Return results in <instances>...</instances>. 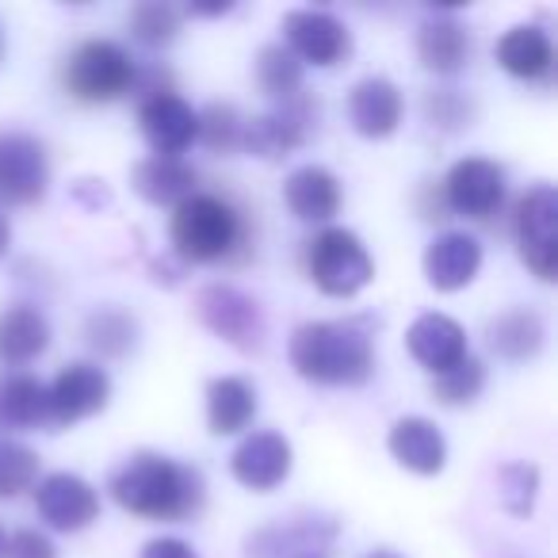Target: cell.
Returning a JSON list of instances; mask_svg holds the SVG:
<instances>
[{"instance_id": "cell-1", "label": "cell", "mask_w": 558, "mask_h": 558, "mask_svg": "<svg viewBox=\"0 0 558 558\" xmlns=\"http://www.w3.org/2000/svg\"><path fill=\"white\" fill-rule=\"evenodd\" d=\"M111 497L138 520H187L203 505V478L161 451H138L111 474Z\"/></svg>"}, {"instance_id": "cell-2", "label": "cell", "mask_w": 558, "mask_h": 558, "mask_svg": "<svg viewBox=\"0 0 558 558\" xmlns=\"http://www.w3.org/2000/svg\"><path fill=\"white\" fill-rule=\"evenodd\" d=\"M372 337L367 322H306L291 333V367L314 387H360L375 372Z\"/></svg>"}, {"instance_id": "cell-3", "label": "cell", "mask_w": 558, "mask_h": 558, "mask_svg": "<svg viewBox=\"0 0 558 558\" xmlns=\"http://www.w3.org/2000/svg\"><path fill=\"white\" fill-rule=\"evenodd\" d=\"M169 238L184 264H218L245 245V222L222 195L195 192L172 207Z\"/></svg>"}, {"instance_id": "cell-4", "label": "cell", "mask_w": 558, "mask_h": 558, "mask_svg": "<svg viewBox=\"0 0 558 558\" xmlns=\"http://www.w3.org/2000/svg\"><path fill=\"white\" fill-rule=\"evenodd\" d=\"M306 276L329 299H356L375 279L367 245L344 226H326L306 241Z\"/></svg>"}, {"instance_id": "cell-5", "label": "cell", "mask_w": 558, "mask_h": 558, "mask_svg": "<svg viewBox=\"0 0 558 558\" xmlns=\"http://www.w3.org/2000/svg\"><path fill=\"white\" fill-rule=\"evenodd\" d=\"M134 77H138L134 58L111 39L81 43L62 65V88L81 104L119 100L134 88Z\"/></svg>"}, {"instance_id": "cell-6", "label": "cell", "mask_w": 558, "mask_h": 558, "mask_svg": "<svg viewBox=\"0 0 558 558\" xmlns=\"http://www.w3.org/2000/svg\"><path fill=\"white\" fill-rule=\"evenodd\" d=\"M195 322L203 329H210L218 341L238 349L241 356H256L264 349V337H268L260 303L248 291L233 288V283H207L195 295Z\"/></svg>"}, {"instance_id": "cell-7", "label": "cell", "mask_w": 558, "mask_h": 558, "mask_svg": "<svg viewBox=\"0 0 558 558\" xmlns=\"http://www.w3.org/2000/svg\"><path fill=\"white\" fill-rule=\"evenodd\" d=\"M517 248L535 279L558 276V192L555 184H532L517 203Z\"/></svg>"}, {"instance_id": "cell-8", "label": "cell", "mask_w": 558, "mask_h": 558, "mask_svg": "<svg viewBox=\"0 0 558 558\" xmlns=\"http://www.w3.org/2000/svg\"><path fill=\"white\" fill-rule=\"evenodd\" d=\"M314 123H318V104H311L299 93L295 100H283L264 116L245 119L241 149L260 157V161H283L314 138Z\"/></svg>"}, {"instance_id": "cell-9", "label": "cell", "mask_w": 558, "mask_h": 558, "mask_svg": "<svg viewBox=\"0 0 558 558\" xmlns=\"http://www.w3.org/2000/svg\"><path fill=\"white\" fill-rule=\"evenodd\" d=\"M444 210L463 218H489L505 203V169L489 157H463L448 169L440 184Z\"/></svg>"}, {"instance_id": "cell-10", "label": "cell", "mask_w": 558, "mask_h": 558, "mask_svg": "<svg viewBox=\"0 0 558 558\" xmlns=\"http://www.w3.org/2000/svg\"><path fill=\"white\" fill-rule=\"evenodd\" d=\"M283 47L299 58L303 65H318V70H333L352 54V32L322 9H291L283 16Z\"/></svg>"}, {"instance_id": "cell-11", "label": "cell", "mask_w": 558, "mask_h": 558, "mask_svg": "<svg viewBox=\"0 0 558 558\" xmlns=\"http://www.w3.org/2000/svg\"><path fill=\"white\" fill-rule=\"evenodd\" d=\"M47 146L32 134H0V203L4 207H32L47 195Z\"/></svg>"}, {"instance_id": "cell-12", "label": "cell", "mask_w": 558, "mask_h": 558, "mask_svg": "<svg viewBox=\"0 0 558 558\" xmlns=\"http://www.w3.org/2000/svg\"><path fill=\"white\" fill-rule=\"evenodd\" d=\"M50 395V425L54 428H70L85 417H96V413L108 410L111 402V375L104 372L100 364H88V360H77V364H65L58 372V379L47 387Z\"/></svg>"}, {"instance_id": "cell-13", "label": "cell", "mask_w": 558, "mask_h": 558, "mask_svg": "<svg viewBox=\"0 0 558 558\" xmlns=\"http://www.w3.org/2000/svg\"><path fill=\"white\" fill-rule=\"evenodd\" d=\"M337 539V520L291 517L279 524L256 527L245 539V558H329Z\"/></svg>"}, {"instance_id": "cell-14", "label": "cell", "mask_w": 558, "mask_h": 558, "mask_svg": "<svg viewBox=\"0 0 558 558\" xmlns=\"http://www.w3.org/2000/svg\"><path fill=\"white\" fill-rule=\"evenodd\" d=\"M35 509L54 532H85L93 520H100V494L81 474L58 471L39 478L35 486Z\"/></svg>"}, {"instance_id": "cell-15", "label": "cell", "mask_w": 558, "mask_h": 558, "mask_svg": "<svg viewBox=\"0 0 558 558\" xmlns=\"http://www.w3.org/2000/svg\"><path fill=\"white\" fill-rule=\"evenodd\" d=\"M291 463H295V456H291L288 436L271 433V428L248 433L230 456L233 478L245 489H253V494H271L276 486H283L291 474Z\"/></svg>"}, {"instance_id": "cell-16", "label": "cell", "mask_w": 558, "mask_h": 558, "mask_svg": "<svg viewBox=\"0 0 558 558\" xmlns=\"http://www.w3.org/2000/svg\"><path fill=\"white\" fill-rule=\"evenodd\" d=\"M138 126H142V138L149 142V149L157 157H180L195 142L199 119H195V108L184 96L161 93L138 104Z\"/></svg>"}, {"instance_id": "cell-17", "label": "cell", "mask_w": 558, "mask_h": 558, "mask_svg": "<svg viewBox=\"0 0 558 558\" xmlns=\"http://www.w3.org/2000/svg\"><path fill=\"white\" fill-rule=\"evenodd\" d=\"M421 264H425L428 288L451 295V291H463L474 283V276H478V268H482V245H478V238L466 230L436 233V238L428 241L425 260Z\"/></svg>"}, {"instance_id": "cell-18", "label": "cell", "mask_w": 558, "mask_h": 558, "mask_svg": "<svg viewBox=\"0 0 558 558\" xmlns=\"http://www.w3.org/2000/svg\"><path fill=\"white\" fill-rule=\"evenodd\" d=\"M402 88L390 77H364L349 93V123L360 138H390L402 123Z\"/></svg>"}, {"instance_id": "cell-19", "label": "cell", "mask_w": 558, "mask_h": 558, "mask_svg": "<svg viewBox=\"0 0 558 558\" xmlns=\"http://www.w3.org/2000/svg\"><path fill=\"white\" fill-rule=\"evenodd\" d=\"M387 448L398 459V466L433 478L448 466V440L428 417H398L387 433Z\"/></svg>"}, {"instance_id": "cell-20", "label": "cell", "mask_w": 558, "mask_h": 558, "mask_svg": "<svg viewBox=\"0 0 558 558\" xmlns=\"http://www.w3.org/2000/svg\"><path fill=\"white\" fill-rule=\"evenodd\" d=\"M405 349L425 372L440 375L456 367L466 356V329L448 314H421L410 329H405Z\"/></svg>"}, {"instance_id": "cell-21", "label": "cell", "mask_w": 558, "mask_h": 558, "mask_svg": "<svg viewBox=\"0 0 558 558\" xmlns=\"http://www.w3.org/2000/svg\"><path fill=\"white\" fill-rule=\"evenodd\" d=\"M283 203L299 222H329L341 210V180L326 165H303L283 180Z\"/></svg>"}, {"instance_id": "cell-22", "label": "cell", "mask_w": 558, "mask_h": 558, "mask_svg": "<svg viewBox=\"0 0 558 558\" xmlns=\"http://www.w3.org/2000/svg\"><path fill=\"white\" fill-rule=\"evenodd\" d=\"M195 169L184 157H142L131 172V184L149 207H180L187 195H195Z\"/></svg>"}, {"instance_id": "cell-23", "label": "cell", "mask_w": 558, "mask_h": 558, "mask_svg": "<svg viewBox=\"0 0 558 558\" xmlns=\"http://www.w3.org/2000/svg\"><path fill=\"white\" fill-rule=\"evenodd\" d=\"M417 58L436 77H456L471 58V32L456 16H433L417 27Z\"/></svg>"}, {"instance_id": "cell-24", "label": "cell", "mask_w": 558, "mask_h": 558, "mask_svg": "<svg viewBox=\"0 0 558 558\" xmlns=\"http://www.w3.org/2000/svg\"><path fill=\"white\" fill-rule=\"evenodd\" d=\"M50 349V322L43 318L39 306L16 303L0 311V364L20 367L39 360Z\"/></svg>"}, {"instance_id": "cell-25", "label": "cell", "mask_w": 558, "mask_h": 558, "mask_svg": "<svg viewBox=\"0 0 558 558\" xmlns=\"http://www.w3.org/2000/svg\"><path fill=\"white\" fill-rule=\"evenodd\" d=\"M494 58L509 77L517 81H539L543 73H550L555 62V43L543 27L535 24H517L497 39Z\"/></svg>"}, {"instance_id": "cell-26", "label": "cell", "mask_w": 558, "mask_h": 558, "mask_svg": "<svg viewBox=\"0 0 558 558\" xmlns=\"http://www.w3.org/2000/svg\"><path fill=\"white\" fill-rule=\"evenodd\" d=\"M256 417V390L241 375H218L207 387V425L215 436H238Z\"/></svg>"}, {"instance_id": "cell-27", "label": "cell", "mask_w": 558, "mask_h": 558, "mask_svg": "<svg viewBox=\"0 0 558 558\" xmlns=\"http://www.w3.org/2000/svg\"><path fill=\"white\" fill-rule=\"evenodd\" d=\"M543 337H547L543 318L535 311H527V306H517V311L497 314V318L486 326L489 349H494L501 360H512V364H520V360H532L535 352L543 349Z\"/></svg>"}, {"instance_id": "cell-28", "label": "cell", "mask_w": 558, "mask_h": 558, "mask_svg": "<svg viewBox=\"0 0 558 558\" xmlns=\"http://www.w3.org/2000/svg\"><path fill=\"white\" fill-rule=\"evenodd\" d=\"M0 425L39 428L50 425V395L47 383L35 375H9L0 383Z\"/></svg>"}, {"instance_id": "cell-29", "label": "cell", "mask_w": 558, "mask_h": 558, "mask_svg": "<svg viewBox=\"0 0 558 558\" xmlns=\"http://www.w3.org/2000/svg\"><path fill=\"white\" fill-rule=\"evenodd\" d=\"M253 77H256V88H260L268 100H295L303 93V77H306V65L291 54L283 43H268L260 47L253 62Z\"/></svg>"}, {"instance_id": "cell-30", "label": "cell", "mask_w": 558, "mask_h": 558, "mask_svg": "<svg viewBox=\"0 0 558 558\" xmlns=\"http://www.w3.org/2000/svg\"><path fill=\"white\" fill-rule=\"evenodd\" d=\"M85 341H88V349L100 352L104 360H123L126 352L138 344V322H134L131 314L116 311V306H104V311L88 314Z\"/></svg>"}, {"instance_id": "cell-31", "label": "cell", "mask_w": 558, "mask_h": 558, "mask_svg": "<svg viewBox=\"0 0 558 558\" xmlns=\"http://www.w3.org/2000/svg\"><path fill=\"white\" fill-rule=\"evenodd\" d=\"M199 126H195V142L207 146L218 157L241 154V134H245V119L233 104H207L203 111H195Z\"/></svg>"}, {"instance_id": "cell-32", "label": "cell", "mask_w": 558, "mask_h": 558, "mask_svg": "<svg viewBox=\"0 0 558 558\" xmlns=\"http://www.w3.org/2000/svg\"><path fill=\"white\" fill-rule=\"evenodd\" d=\"M126 27H131L134 43H142L149 50H161L177 39L180 9H172L165 0H142V4L131 9V16H126Z\"/></svg>"}, {"instance_id": "cell-33", "label": "cell", "mask_w": 558, "mask_h": 558, "mask_svg": "<svg viewBox=\"0 0 558 558\" xmlns=\"http://www.w3.org/2000/svg\"><path fill=\"white\" fill-rule=\"evenodd\" d=\"M535 494H539V466L524 463V459H512L497 471V501L512 517H532Z\"/></svg>"}, {"instance_id": "cell-34", "label": "cell", "mask_w": 558, "mask_h": 558, "mask_svg": "<svg viewBox=\"0 0 558 558\" xmlns=\"http://www.w3.org/2000/svg\"><path fill=\"white\" fill-rule=\"evenodd\" d=\"M482 387H486V367H482V360L471 356V352H466L456 367L433 375V398L440 405H471L474 398L482 395Z\"/></svg>"}, {"instance_id": "cell-35", "label": "cell", "mask_w": 558, "mask_h": 558, "mask_svg": "<svg viewBox=\"0 0 558 558\" xmlns=\"http://www.w3.org/2000/svg\"><path fill=\"white\" fill-rule=\"evenodd\" d=\"M35 486H39V456L27 444L0 440V501H12Z\"/></svg>"}, {"instance_id": "cell-36", "label": "cell", "mask_w": 558, "mask_h": 558, "mask_svg": "<svg viewBox=\"0 0 558 558\" xmlns=\"http://www.w3.org/2000/svg\"><path fill=\"white\" fill-rule=\"evenodd\" d=\"M425 116L433 126L463 131L474 119V104H471V96H463L459 88H433V93L425 96Z\"/></svg>"}, {"instance_id": "cell-37", "label": "cell", "mask_w": 558, "mask_h": 558, "mask_svg": "<svg viewBox=\"0 0 558 558\" xmlns=\"http://www.w3.org/2000/svg\"><path fill=\"white\" fill-rule=\"evenodd\" d=\"M4 558H58L54 543L35 527H20L4 539Z\"/></svg>"}, {"instance_id": "cell-38", "label": "cell", "mask_w": 558, "mask_h": 558, "mask_svg": "<svg viewBox=\"0 0 558 558\" xmlns=\"http://www.w3.org/2000/svg\"><path fill=\"white\" fill-rule=\"evenodd\" d=\"M138 558H199V550L177 535H161V539H149Z\"/></svg>"}, {"instance_id": "cell-39", "label": "cell", "mask_w": 558, "mask_h": 558, "mask_svg": "<svg viewBox=\"0 0 558 558\" xmlns=\"http://www.w3.org/2000/svg\"><path fill=\"white\" fill-rule=\"evenodd\" d=\"M187 12L192 16H226V12H233L230 0H215V4H187Z\"/></svg>"}, {"instance_id": "cell-40", "label": "cell", "mask_w": 558, "mask_h": 558, "mask_svg": "<svg viewBox=\"0 0 558 558\" xmlns=\"http://www.w3.org/2000/svg\"><path fill=\"white\" fill-rule=\"evenodd\" d=\"M9 245H12V222H9V215L0 210V256L9 253Z\"/></svg>"}, {"instance_id": "cell-41", "label": "cell", "mask_w": 558, "mask_h": 558, "mask_svg": "<svg viewBox=\"0 0 558 558\" xmlns=\"http://www.w3.org/2000/svg\"><path fill=\"white\" fill-rule=\"evenodd\" d=\"M364 558H402V555H395V550H387V547H379V550H367Z\"/></svg>"}, {"instance_id": "cell-42", "label": "cell", "mask_w": 558, "mask_h": 558, "mask_svg": "<svg viewBox=\"0 0 558 558\" xmlns=\"http://www.w3.org/2000/svg\"><path fill=\"white\" fill-rule=\"evenodd\" d=\"M4 539H9V535H4V527H0V558H4Z\"/></svg>"}, {"instance_id": "cell-43", "label": "cell", "mask_w": 558, "mask_h": 558, "mask_svg": "<svg viewBox=\"0 0 558 558\" xmlns=\"http://www.w3.org/2000/svg\"><path fill=\"white\" fill-rule=\"evenodd\" d=\"M0 54H4V39H0Z\"/></svg>"}]
</instances>
